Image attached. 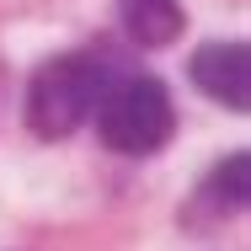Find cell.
<instances>
[{
  "label": "cell",
  "instance_id": "2",
  "mask_svg": "<svg viewBox=\"0 0 251 251\" xmlns=\"http://www.w3.org/2000/svg\"><path fill=\"white\" fill-rule=\"evenodd\" d=\"M171 97L155 75H123L107 80V91L97 101V128L101 145L118 155H150L171 139Z\"/></svg>",
  "mask_w": 251,
  "mask_h": 251
},
{
  "label": "cell",
  "instance_id": "1",
  "mask_svg": "<svg viewBox=\"0 0 251 251\" xmlns=\"http://www.w3.org/2000/svg\"><path fill=\"white\" fill-rule=\"evenodd\" d=\"M101 91H107V70L91 53H64L43 64L32 75V91H27V123L43 134V139H64L75 134L91 112H97Z\"/></svg>",
  "mask_w": 251,
  "mask_h": 251
},
{
  "label": "cell",
  "instance_id": "4",
  "mask_svg": "<svg viewBox=\"0 0 251 251\" xmlns=\"http://www.w3.org/2000/svg\"><path fill=\"white\" fill-rule=\"evenodd\" d=\"M123 32L145 49H166L171 38H182V5L176 0H118Z\"/></svg>",
  "mask_w": 251,
  "mask_h": 251
},
{
  "label": "cell",
  "instance_id": "3",
  "mask_svg": "<svg viewBox=\"0 0 251 251\" xmlns=\"http://www.w3.org/2000/svg\"><path fill=\"white\" fill-rule=\"evenodd\" d=\"M193 80H198L203 97L246 112V101H251V53H246V43H208V49H198L193 53Z\"/></svg>",
  "mask_w": 251,
  "mask_h": 251
}]
</instances>
